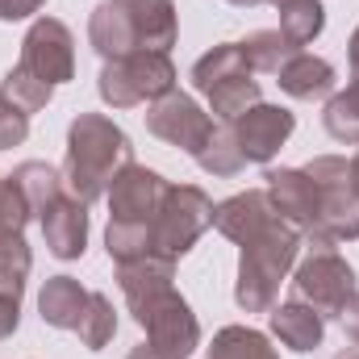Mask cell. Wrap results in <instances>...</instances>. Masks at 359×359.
<instances>
[{
	"label": "cell",
	"instance_id": "1",
	"mask_svg": "<svg viewBox=\"0 0 359 359\" xmlns=\"http://www.w3.org/2000/svg\"><path fill=\"white\" fill-rule=\"evenodd\" d=\"M134 163L130 134L104 117V113H80L67 130V159H63V184L84 205L109 196L113 180Z\"/></svg>",
	"mask_w": 359,
	"mask_h": 359
},
{
	"label": "cell",
	"instance_id": "2",
	"mask_svg": "<svg viewBox=\"0 0 359 359\" xmlns=\"http://www.w3.org/2000/svg\"><path fill=\"white\" fill-rule=\"evenodd\" d=\"M301 255V230L276 217L268 230H259L251 243H243L238 255V280H234V301L243 313H271L284 276L297 268Z\"/></svg>",
	"mask_w": 359,
	"mask_h": 359
},
{
	"label": "cell",
	"instance_id": "3",
	"mask_svg": "<svg viewBox=\"0 0 359 359\" xmlns=\"http://www.w3.org/2000/svg\"><path fill=\"white\" fill-rule=\"evenodd\" d=\"M318 188V217L301 230V247L309 251H339L343 243L359 238V184L355 168L343 155H318L309 168Z\"/></svg>",
	"mask_w": 359,
	"mask_h": 359
},
{
	"label": "cell",
	"instance_id": "4",
	"mask_svg": "<svg viewBox=\"0 0 359 359\" xmlns=\"http://www.w3.org/2000/svg\"><path fill=\"white\" fill-rule=\"evenodd\" d=\"M176 63L163 50H134L126 59H113L100 67L96 92L109 109H138V104H155L168 92H176Z\"/></svg>",
	"mask_w": 359,
	"mask_h": 359
},
{
	"label": "cell",
	"instance_id": "5",
	"mask_svg": "<svg viewBox=\"0 0 359 359\" xmlns=\"http://www.w3.org/2000/svg\"><path fill=\"white\" fill-rule=\"evenodd\" d=\"M213 226V201L205 196V188L196 184H172L159 217L151 222V251L180 264L196 243L201 234Z\"/></svg>",
	"mask_w": 359,
	"mask_h": 359
},
{
	"label": "cell",
	"instance_id": "6",
	"mask_svg": "<svg viewBox=\"0 0 359 359\" xmlns=\"http://www.w3.org/2000/svg\"><path fill=\"white\" fill-rule=\"evenodd\" d=\"M292 288L305 305H313L326 322L343 313V305L355 297V268L339 251H309L292 268Z\"/></svg>",
	"mask_w": 359,
	"mask_h": 359
},
{
	"label": "cell",
	"instance_id": "7",
	"mask_svg": "<svg viewBox=\"0 0 359 359\" xmlns=\"http://www.w3.org/2000/svg\"><path fill=\"white\" fill-rule=\"evenodd\" d=\"M17 63L50 88L67 84L76 76V38H72V29L59 17H38L21 38V59Z\"/></svg>",
	"mask_w": 359,
	"mask_h": 359
},
{
	"label": "cell",
	"instance_id": "8",
	"mask_svg": "<svg viewBox=\"0 0 359 359\" xmlns=\"http://www.w3.org/2000/svg\"><path fill=\"white\" fill-rule=\"evenodd\" d=\"M138 326L147 330V347L159 359H192V351L201 347V322H196L192 305L180 297L176 288L163 292L138 318Z\"/></svg>",
	"mask_w": 359,
	"mask_h": 359
},
{
	"label": "cell",
	"instance_id": "9",
	"mask_svg": "<svg viewBox=\"0 0 359 359\" xmlns=\"http://www.w3.org/2000/svg\"><path fill=\"white\" fill-rule=\"evenodd\" d=\"M147 130L159 138V142H168V147H176L184 155H196L201 147H205V138L213 134V117L188 96V92H168L163 100H155V104H147Z\"/></svg>",
	"mask_w": 359,
	"mask_h": 359
},
{
	"label": "cell",
	"instance_id": "10",
	"mask_svg": "<svg viewBox=\"0 0 359 359\" xmlns=\"http://www.w3.org/2000/svg\"><path fill=\"white\" fill-rule=\"evenodd\" d=\"M168 192H172V184L159 172L130 163L109 188V222H147L151 226L159 217Z\"/></svg>",
	"mask_w": 359,
	"mask_h": 359
},
{
	"label": "cell",
	"instance_id": "11",
	"mask_svg": "<svg viewBox=\"0 0 359 359\" xmlns=\"http://www.w3.org/2000/svg\"><path fill=\"white\" fill-rule=\"evenodd\" d=\"M292 130H297V117L288 109H280V104H264V100L234 121V138H238L243 159L264 163V168L280 155V147L292 138Z\"/></svg>",
	"mask_w": 359,
	"mask_h": 359
},
{
	"label": "cell",
	"instance_id": "12",
	"mask_svg": "<svg viewBox=\"0 0 359 359\" xmlns=\"http://www.w3.org/2000/svg\"><path fill=\"white\" fill-rule=\"evenodd\" d=\"M42 238H46V251L55 259H80L88 251V205L80 196H59L55 205H46L42 213Z\"/></svg>",
	"mask_w": 359,
	"mask_h": 359
},
{
	"label": "cell",
	"instance_id": "13",
	"mask_svg": "<svg viewBox=\"0 0 359 359\" xmlns=\"http://www.w3.org/2000/svg\"><path fill=\"white\" fill-rule=\"evenodd\" d=\"M264 180H268L264 192H268L271 209L288 226H297V230L313 226V217H318V188H313L305 168H268Z\"/></svg>",
	"mask_w": 359,
	"mask_h": 359
},
{
	"label": "cell",
	"instance_id": "14",
	"mask_svg": "<svg viewBox=\"0 0 359 359\" xmlns=\"http://www.w3.org/2000/svg\"><path fill=\"white\" fill-rule=\"evenodd\" d=\"M176 264L163 259V255H142V259H130V264H117V284L126 292V305H130V318L138 322L163 292H172L176 284Z\"/></svg>",
	"mask_w": 359,
	"mask_h": 359
},
{
	"label": "cell",
	"instance_id": "15",
	"mask_svg": "<svg viewBox=\"0 0 359 359\" xmlns=\"http://www.w3.org/2000/svg\"><path fill=\"white\" fill-rule=\"evenodd\" d=\"M280 213L271 209L268 192L264 188H247V192H234V196H226L222 205H213V226L230 238V243H251L259 230H268L271 222H276Z\"/></svg>",
	"mask_w": 359,
	"mask_h": 359
},
{
	"label": "cell",
	"instance_id": "16",
	"mask_svg": "<svg viewBox=\"0 0 359 359\" xmlns=\"http://www.w3.org/2000/svg\"><path fill=\"white\" fill-rule=\"evenodd\" d=\"M268 326H271V334H276L288 351H297V355L318 351V347H322V339H326V318H322L313 305H305L301 297L271 305Z\"/></svg>",
	"mask_w": 359,
	"mask_h": 359
},
{
	"label": "cell",
	"instance_id": "17",
	"mask_svg": "<svg viewBox=\"0 0 359 359\" xmlns=\"http://www.w3.org/2000/svg\"><path fill=\"white\" fill-rule=\"evenodd\" d=\"M88 42L104 63L134 55L138 50V34H134V21H130V8L117 4V0L96 4L88 17Z\"/></svg>",
	"mask_w": 359,
	"mask_h": 359
},
{
	"label": "cell",
	"instance_id": "18",
	"mask_svg": "<svg viewBox=\"0 0 359 359\" xmlns=\"http://www.w3.org/2000/svg\"><path fill=\"white\" fill-rule=\"evenodd\" d=\"M88 301H92V292L76 276H50L42 284V292H38V313L55 330H80Z\"/></svg>",
	"mask_w": 359,
	"mask_h": 359
},
{
	"label": "cell",
	"instance_id": "19",
	"mask_svg": "<svg viewBox=\"0 0 359 359\" xmlns=\"http://www.w3.org/2000/svg\"><path fill=\"white\" fill-rule=\"evenodd\" d=\"M276 84H280V92H288L292 100H318V96H330V92H334L339 76H334V67H330L326 59H318V55H309V50H297V55L276 72Z\"/></svg>",
	"mask_w": 359,
	"mask_h": 359
},
{
	"label": "cell",
	"instance_id": "20",
	"mask_svg": "<svg viewBox=\"0 0 359 359\" xmlns=\"http://www.w3.org/2000/svg\"><path fill=\"white\" fill-rule=\"evenodd\" d=\"M130 21H134V34H138V50H172L180 34L176 21V4L172 0H130Z\"/></svg>",
	"mask_w": 359,
	"mask_h": 359
},
{
	"label": "cell",
	"instance_id": "21",
	"mask_svg": "<svg viewBox=\"0 0 359 359\" xmlns=\"http://www.w3.org/2000/svg\"><path fill=\"white\" fill-rule=\"evenodd\" d=\"M205 100H209V113H213L222 126H234L247 109H255V104L264 100V92H259V80H251V76H234V80L213 84V88L205 92Z\"/></svg>",
	"mask_w": 359,
	"mask_h": 359
},
{
	"label": "cell",
	"instance_id": "22",
	"mask_svg": "<svg viewBox=\"0 0 359 359\" xmlns=\"http://www.w3.org/2000/svg\"><path fill=\"white\" fill-rule=\"evenodd\" d=\"M234 76H255L243 59V46L238 42H222L213 50H205L196 63H192V88L196 92H209L213 84L222 80H234Z\"/></svg>",
	"mask_w": 359,
	"mask_h": 359
},
{
	"label": "cell",
	"instance_id": "23",
	"mask_svg": "<svg viewBox=\"0 0 359 359\" xmlns=\"http://www.w3.org/2000/svg\"><path fill=\"white\" fill-rule=\"evenodd\" d=\"M192 159H196V168L205 176H217V180H230L247 168V159L238 151V138H234V126H213V134L205 138V147Z\"/></svg>",
	"mask_w": 359,
	"mask_h": 359
},
{
	"label": "cell",
	"instance_id": "24",
	"mask_svg": "<svg viewBox=\"0 0 359 359\" xmlns=\"http://www.w3.org/2000/svg\"><path fill=\"white\" fill-rule=\"evenodd\" d=\"M8 180L21 188V196L29 201L34 213H46V205H55V201L63 196V172H55L50 163H38V159L13 168V176Z\"/></svg>",
	"mask_w": 359,
	"mask_h": 359
},
{
	"label": "cell",
	"instance_id": "25",
	"mask_svg": "<svg viewBox=\"0 0 359 359\" xmlns=\"http://www.w3.org/2000/svg\"><path fill=\"white\" fill-rule=\"evenodd\" d=\"M209 359H280L264 330L251 326H222L209 343Z\"/></svg>",
	"mask_w": 359,
	"mask_h": 359
},
{
	"label": "cell",
	"instance_id": "26",
	"mask_svg": "<svg viewBox=\"0 0 359 359\" xmlns=\"http://www.w3.org/2000/svg\"><path fill=\"white\" fill-rule=\"evenodd\" d=\"M243 59H247V67L251 72H268V76H276L301 46H292L280 29H255V34H247L243 42Z\"/></svg>",
	"mask_w": 359,
	"mask_h": 359
},
{
	"label": "cell",
	"instance_id": "27",
	"mask_svg": "<svg viewBox=\"0 0 359 359\" xmlns=\"http://www.w3.org/2000/svg\"><path fill=\"white\" fill-rule=\"evenodd\" d=\"M326 29V8L322 0H284L280 4V34L292 46H309Z\"/></svg>",
	"mask_w": 359,
	"mask_h": 359
},
{
	"label": "cell",
	"instance_id": "28",
	"mask_svg": "<svg viewBox=\"0 0 359 359\" xmlns=\"http://www.w3.org/2000/svg\"><path fill=\"white\" fill-rule=\"evenodd\" d=\"M322 126L334 142H347V147H359V96L351 88L330 92L326 96V109H322Z\"/></svg>",
	"mask_w": 359,
	"mask_h": 359
},
{
	"label": "cell",
	"instance_id": "29",
	"mask_svg": "<svg viewBox=\"0 0 359 359\" xmlns=\"http://www.w3.org/2000/svg\"><path fill=\"white\" fill-rule=\"evenodd\" d=\"M104 251H109L113 264H130V259L155 255V251H151V226H147V222H109V230H104Z\"/></svg>",
	"mask_w": 359,
	"mask_h": 359
},
{
	"label": "cell",
	"instance_id": "30",
	"mask_svg": "<svg viewBox=\"0 0 359 359\" xmlns=\"http://www.w3.org/2000/svg\"><path fill=\"white\" fill-rule=\"evenodd\" d=\"M0 92H4V96H8V100H13V104L25 113V117L42 113V109L50 104V96H55V88H50V84H42L38 76H29L21 63L4 72V80H0Z\"/></svg>",
	"mask_w": 359,
	"mask_h": 359
},
{
	"label": "cell",
	"instance_id": "31",
	"mask_svg": "<svg viewBox=\"0 0 359 359\" xmlns=\"http://www.w3.org/2000/svg\"><path fill=\"white\" fill-rule=\"evenodd\" d=\"M76 334H80V343L88 351H104L113 343V334H117V309H113V301L104 292H92L88 309H84V322H80Z\"/></svg>",
	"mask_w": 359,
	"mask_h": 359
},
{
	"label": "cell",
	"instance_id": "32",
	"mask_svg": "<svg viewBox=\"0 0 359 359\" xmlns=\"http://www.w3.org/2000/svg\"><path fill=\"white\" fill-rule=\"evenodd\" d=\"M29 217H34L29 201L21 196V188H17L13 180L4 176L0 180V234H25Z\"/></svg>",
	"mask_w": 359,
	"mask_h": 359
},
{
	"label": "cell",
	"instance_id": "33",
	"mask_svg": "<svg viewBox=\"0 0 359 359\" xmlns=\"http://www.w3.org/2000/svg\"><path fill=\"white\" fill-rule=\"evenodd\" d=\"M29 268H34V255H29L25 234H0V276L4 280H25Z\"/></svg>",
	"mask_w": 359,
	"mask_h": 359
},
{
	"label": "cell",
	"instance_id": "34",
	"mask_svg": "<svg viewBox=\"0 0 359 359\" xmlns=\"http://www.w3.org/2000/svg\"><path fill=\"white\" fill-rule=\"evenodd\" d=\"M21 292H25V280H4L0 276V343L17 334L21 326Z\"/></svg>",
	"mask_w": 359,
	"mask_h": 359
},
{
	"label": "cell",
	"instance_id": "35",
	"mask_svg": "<svg viewBox=\"0 0 359 359\" xmlns=\"http://www.w3.org/2000/svg\"><path fill=\"white\" fill-rule=\"evenodd\" d=\"M29 138V117L0 92V151H13Z\"/></svg>",
	"mask_w": 359,
	"mask_h": 359
},
{
	"label": "cell",
	"instance_id": "36",
	"mask_svg": "<svg viewBox=\"0 0 359 359\" xmlns=\"http://www.w3.org/2000/svg\"><path fill=\"white\" fill-rule=\"evenodd\" d=\"M46 0H0V21H25L42 8Z\"/></svg>",
	"mask_w": 359,
	"mask_h": 359
},
{
	"label": "cell",
	"instance_id": "37",
	"mask_svg": "<svg viewBox=\"0 0 359 359\" xmlns=\"http://www.w3.org/2000/svg\"><path fill=\"white\" fill-rule=\"evenodd\" d=\"M339 326H343V334L351 339V347H359V292L343 305V313H339Z\"/></svg>",
	"mask_w": 359,
	"mask_h": 359
},
{
	"label": "cell",
	"instance_id": "38",
	"mask_svg": "<svg viewBox=\"0 0 359 359\" xmlns=\"http://www.w3.org/2000/svg\"><path fill=\"white\" fill-rule=\"evenodd\" d=\"M347 59H351V84L347 88L359 96V25H355V34H351V42H347Z\"/></svg>",
	"mask_w": 359,
	"mask_h": 359
},
{
	"label": "cell",
	"instance_id": "39",
	"mask_svg": "<svg viewBox=\"0 0 359 359\" xmlns=\"http://www.w3.org/2000/svg\"><path fill=\"white\" fill-rule=\"evenodd\" d=\"M126 359H159V355H155V351H151L147 343H138V347H134V351H130Z\"/></svg>",
	"mask_w": 359,
	"mask_h": 359
},
{
	"label": "cell",
	"instance_id": "40",
	"mask_svg": "<svg viewBox=\"0 0 359 359\" xmlns=\"http://www.w3.org/2000/svg\"><path fill=\"white\" fill-rule=\"evenodd\" d=\"M226 4H238V8H251V4H259V0H226Z\"/></svg>",
	"mask_w": 359,
	"mask_h": 359
},
{
	"label": "cell",
	"instance_id": "41",
	"mask_svg": "<svg viewBox=\"0 0 359 359\" xmlns=\"http://www.w3.org/2000/svg\"><path fill=\"white\" fill-rule=\"evenodd\" d=\"M351 168H355V184H359V155H355V159H351Z\"/></svg>",
	"mask_w": 359,
	"mask_h": 359
},
{
	"label": "cell",
	"instance_id": "42",
	"mask_svg": "<svg viewBox=\"0 0 359 359\" xmlns=\"http://www.w3.org/2000/svg\"><path fill=\"white\" fill-rule=\"evenodd\" d=\"M339 359H359V347H355V351H347V355H339Z\"/></svg>",
	"mask_w": 359,
	"mask_h": 359
},
{
	"label": "cell",
	"instance_id": "43",
	"mask_svg": "<svg viewBox=\"0 0 359 359\" xmlns=\"http://www.w3.org/2000/svg\"><path fill=\"white\" fill-rule=\"evenodd\" d=\"M268 4H276V8H280V4H284V0H268Z\"/></svg>",
	"mask_w": 359,
	"mask_h": 359
},
{
	"label": "cell",
	"instance_id": "44",
	"mask_svg": "<svg viewBox=\"0 0 359 359\" xmlns=\"http://www.w3.org/2000/svg\"><path fill=\"white\" fill-rule=\"evenodd\" d=\"M117 4H130V0H117Z\"/></svg>",
	"mask_w": 359,
	"mask_h": 359
},
{
	"label": "cell",
	"instance_id": "45",
	"mask_svg": "<svg viewBox=\"0 0 359 359\" xmlns=\"http://www.w3.org/2000/svg\"><path fill=\"white\" fill-rule=\"evenodd\" d=\"M0 180H4V176H0Z\"/></svg>",
	"mask_w": 359,
	"mask_h": 359
}]
</instances>
